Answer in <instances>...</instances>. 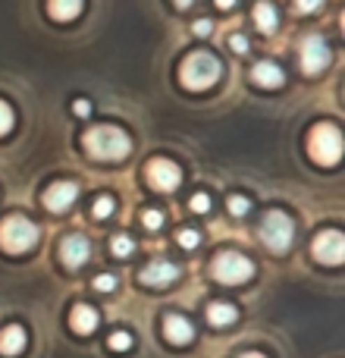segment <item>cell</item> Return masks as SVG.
I'll return each mask as SVG.
<instances>
[{
    "instance_id": "obj_1",
    "label": "cell",
    "mask_w": 345,
    "mask_h": 358,
    "mask_svg": "<svg viewBox=\"0 0 345 358\" xmlns=\"http://www.w3.org/2000/svg\"><path fill=\"white\" fill-rule=\"evenodd\" d=\"M220 76H223L220 60H216L214 54H207V50L189 54L182 60V66H179V79H182V85L189 88V92H204V88L216 85Z\"/></svg>"
},
{
    "instance_id": "obj_2",
    "label": "cell",
    "mask_w": 345,
    "mask_h": 358,
    "mask_svg": "<svg viewBox=\"0 0 345 358\" xmlns=\"http://www.w3.org/2000/svg\"><path fill=\"white\" fill-rule=\"evenodd\" d=\"M85 148H88V155L98 157V161H123V157L129 155L132 142L117 126H94V129L85 132Z\"/></svg>"
},
{
    "instance_id": "obj_3",
    "label": "cell",
    "mask_w": 345,
    "mask_h": 358,
    "mask_svg": "<svg viewBox=\"0 0 345 358\" xmlns=\"http://www.w3.org/2000/svg\"><path fill=\"white\" fill-rule=\"evenodd\" d=\"M38 242V227L22 214H10L0 220V245L13 255L29 252L31 245Z\"/></svg>"
},
{
    "instance_id": "obj_4",
    "label": "cell",
    "mask_w": 345,
    "mask_h": 358,
    "mask_svg": "<svg viewBox=\"0 0 345 358\" xmlns=\"http://www.w3.org/2000/svg\"><path fill=\"white\" fill-rule=\"evenodd\" d=\"M308 148H311V157H314L321 167H336L342 157V136L333 123H321L314 126L308 138Z\"/></svg>"
},
{
    "instance_id": "obj_5",
    "label": "cell",
    "mask_w": 345,
    "mask_h": 358,
    "mask_svg": "<svg viewBox=\"0 0 345 358\" xmlns=\"http://www.w3.org/2000/svg\"><path fill=\"white\" fill-rule=\"evenodd\" d=\"M292 217L283 210H267L264 220H260V239L270 252H286L292 245Z\"/></svg>"
},
{
    "instance_id": "obj_6",
    "label": "cell",
    "mask_w": 345,
    "mask_h": 358,
    "mask_svg": "<svg viewBox=\"0 0 345 358\" xmlns=\"http://www.w3.org/2000/svg\"><path fill=\"white\" fill-rule=\"evenodd\" d=\"M214 277L220 280V283H229V286H235V283H245V280H251V273H254V264L245 258V255H239V252H223V255H216V261H214Z\"/></svg>"
},
{
    "instance_id": "obj_7",
    "label": "cell",
    "mask_w": 345,
    "mask_h": 358,
    "mask_svg": "<svg viewBox=\"0 0 345 358\" xmlns=\"http://www.w3.org/2000/svg\"><path fill=\"white\" fill-rule=\"evenodd\" d=\"M314 258L321 261V264H342L345 261V239L339 229H323L321 236L314 239Z\"/></svg>"
},
{
    "instance_id": "obj_8",
    "label": "cell",
    "mask_w": 345,
    "mask_h": 358,
    "mask_svg": "<svg viewBox=\"0 0 345 358\" xmlns=\"http://www.w3.org/2000/svg\"><path fill=\"white\" fill-rule=\"evenodd\" d=\"M330 66V48L321 35H308L302 41V69L304 73H321Z\"/></svg>"
},
{
    "instance_id": "obj_9",
    "label": "cell",
    "mask_w": 345,
    "mask_h": 358,
    "mask_svg": "<svg viewBox=\"0 0 345 358\" xmlns=\"http://www.w3.org/2000/svg\"><path fill=\"white\" fill-rule=\"evenodd\" d=\"M148 182L154 185L157 192H172V189H179V182H182V170H179L172 161L157 157V161L148 164Z\"/></svg>"
},
{
    "instance_id": "obj_10",
    "label": "cell",
    "mask_w": 345,
    "mask_h": 358,
    "mask_svg": "<svg viewBox=\"0 0 345 358\" xmlns=\"http://www.w3.org/2000/svg\"><path fill=\"white\" fill-rule=\"evenodd\" d=\"M88 255H91V245H88L85 236H66V239L60 242V258L66 267H82L88 261Z\"/></svg>"
},
{
    "instance_id": "obj_11",
    "label": "cell",
    "mask_w": 345,
    "mask_h": 358,
    "mask_svg": "<svg viewBox=\"0 0 345 358\" xmlns=\"http://www.w3.org/2000/svg\"><path fill=\"white\" fill-rule=\"evenodd\" d=\"M75 198H79V185H75V182H54L47 192H44V204H47L54 214L66 210Z\"/></svg>"
},
{
    "instance_id": "obj_12",
    "label": "cell",
    "mask_w": 345,
    "mask_h": 358,
    "mask_svg": "<svg viewBox=\"0 0 345 358\" xmlns=\"http://www.w3.org/2000/svg\"><path fill=\"white\" fill-rule=\"evenodd\" d=\"M179 280V267L170 264V261H151L142 271V283L145 286H170Z\"/></svg>"
},
{
    "instance_id": "obj_13",
    "label": "cell",
    "mask_w": 345,
    "mask_h": 358,
    "mask_svg": "<svg viewBox=\"0 0 345 358\" xmlns=\"http://www.w3.org/2000/svg\"><path fill=\"white\" fill-rule=\"evenodd\" d=\"M163 334H167L170 343L185 346V343H191V336H195V327H191L182 315H167L163 317Z\"/></svg>"
},
{
    "instance_id": "obj_14",
    "label": "cell",
    "mask_w": 345,
    "mask_h": 358,
    "mask_svg": "<svg viewBox=\"0 0 345 358\" xmlns=\"http://www.w3.org/2000/svg\"><path fill=\"white\" fill-rule=\"evenodd\" d=\"M251 79L258 82L260 88H279L283 85V69H279L277 63H270V60H260L258 66L251 69Z\"/></svg>"
},
{
    "instance_id": "obj_15",
    "label": "cell",
    "mask_w": 345,
    "mask_h": 358,
    "mask_svg": "<svg viewBox=\"0 0 345 358\" xmlns=\"http://www.w3.org/2000/svg\"><path fill=\"white\" fill-rule=\"evenodd\" d=\"M25 349V330L19 324H10V327L0 334V352L3 355H19Z\"/></svg>"
},
{
    "instance_id": "obj_16",
    "label": "cell",
    "mask_w": 345,
    "mask_h": 358,
    "mask_svg": "<svg viewBox=\"0 0 345 358\" xmlns=\"http://www.w3.org/2000/svg\"><path fill=\"white\" fill-rule=\"evenodd\" d=\"M82 6H85V0H47L50 16L60 19V22H69V19H75L82 13Z\"/></svg>"
},
{
    "instance_id": "obj_17",
    "label": "cell",
    "mask_w": 345,
    "mask_h": 358,
    "mask_svg": "<svg viewBox=\"0 0 345 358\" xmlns=\"http://www.w3.org/2000/svg\"><path fill=\"white\" fill-rule=\"evenodd\" d=\"M98 311L91 308V305H75L73 308V327L79 330V334H91L94 327H98Z\"/></svg>"
},
{
    "instance_id": "obj_18",
    "label": "cell",
    "mask_w": 345,
    "mask_h": 358,
    "mask_svg": "<svg viewBox=\"0 0 345 358\" xmlns=\"http://www.w3.org/2000/svg\"><path fill=\"white\" fill-rule=\"evenodd\" d=\"M235 317H239V311H235L229 302H210L207 305V321L214 324V327H226V324H233Z\"/></svg>"
},
{
    "instance_id": "obj_19",
    "label": "cell",
    "mask_w": 345,
    "mask_h": 358,
    "mask_svg": "<svg viewBox=\"0 0 345 358\" xmlns=\"http://www.w3.org/2000/svg\"><path fill=\"white\" fill-rule=\"evenodd\" d=\"M254 22H258V29L264 31V35H270V31H277V10H273V3H267V0H260L258 6H254Z\"/></svg>"
},
{
    "instance_id": "obj_20",
    "label": "cell",
    "mask_w": 345,
    "mask_h": 358,
    "mask_svg": "<svg viewBox=\"0 0 345 358\" xmlns=\"http://www.w3.org/2000/svg\"><path fill=\"white\" fill-rule=\"evenodd\" d=\"M110 248H113V255H117V258H129V255L135 252V242H132L129 236L119 233V236H113V239H110Z\"/></svg>"
},
{
    "instance_id": "obj_21",
    "label": "cell",
    "mask_w": 345,
    "mask_h": 358,
    "mask_svg": "<svg viewBox=\"0 0 345 358\" xmlns=\"http://www.w3.org/2000/svg\"><path fill=\"white\" fill-rule=\"evenodd\" d=\"M91 214L98 217V220H104V217H110V214H113V198H110V195H101L98 201L91 204Z\"/></svg>"
},
{
    "instance_id": "obj_22",
    "label": "cell",
    "mask_w": 345,
    "mask_h": 358,
    "mask_svg": "<svg viewBox=\"0 0 345 358\" xmlns=\"http://www.w3.org/2000/svg\"><path fill=\"white\" fill-rule=\"evenodd\" d=\"M107 346H110V349H117V352H126V349L132 346V336L126 334V330H117V334H113L110 340H107Z\"/></svg>"
},
{
    "instance_id": "obj_23",
    "label": "cell",
    "mask_w": 345,
    "mask_h": 358,
    "mask_svg": "<svg viewBox=\"0 0 345 358\" xmlns=\"http://www.w3.org/2000/svg\"><path fill=\"white\" fill-rule=\"evenodd\" d=\"M248 208H251V201H248V198H242V195H233V198H229V214L242 217V214H248Z\"/></svg>"
},
{
    "instance_id": "obj_24",
    "label": "cell",
    "mask_w": 345,
    "mask_h": 358,
    "mask_svg": "<svg viewBox=\"0 0 345 358\" xmlns=\"http://www.w3.org/2000/svg\"><path fill=\"white\" fill-rule=\"evenodd\" d=\"M94 289L113 292V289H117V277H110V273H101V277H94Z\"/></svg>"
},
{
    "instance_id": "obj_25",
    "label": "cell",
    "mask_w": 345,
    "mask_h": 358,
    "mask_svg": "<svg viewBox=\"0 0 345 358\" xmlns=\"http://www.w3.org/2000/svg\"><path fill=\"white\" fill-rule=\"evenodd\" d=\"M10 129H13V110L0 101V136H6Z\"/></svg>"
},
{
    "instance_id": "obj_26",
    "label": "cell",
    "mask_w": 345,
    "mask_h": 358,
    "mask_svg": "<svg viewBox=\"0 0 345 358\" xmlns=\"http://www.w3.org/2000/svg\"><path fill=\"white\" fill-rule=\"evenodd\" d=\"M198 242H201V236H198L195 229H182V233H179V245L182 248H195Z\"/></svg>"
},
{
    "instance_id": "obj_27",
    "label": "cell",
    "mask_w": 345,
    "mask_h": 358,
    "mask_svg": "<svg viewBox=\"0 0 345 358\" xmlns=\"http://www.w3.org/2000/svg\"><path fill=\"white\" fill-rule=\"evenodd\" d=\"M142 220H145V227H148V229H161L163 214H161V210H145V214H142Z\"/></svg>"
},
{
    "instance_id": "obj_28",
    "label": "cell",
    "mask_w": 345,
    "mask_h": 358,
    "mask_svg": "<svg viewBox=\"0 0 345 358\" xmlns=\"http://www.w3.org/2000/svg\"><path fill=\"white\" fill-rule=\"evenodd\" d=\"M191 210H198V214H207L210 210V198L207 195H191Z\"/></svg>"
},
{
    "instance_id": "obj_29",
    "label": "cell",
    "mask_w": 345,
    "mask_h": 358,
    "mask_svg": "<svg viewBox=\"0 0 345 358\" xmlns=\"http://www.w3.org/2000/svg\"><path fill=\"white\" fill-rule=\"evenodd\" d=\"M321 3H323V0H295V10L298 13H314Z\"/></svg>"
},
{
    "instance_id": "obj_30",
    "label": "cell",
    "mask_w": 345,
    "mask_h": 358,
    "mask_svg": "<svg viewBox=\"0 0 345 358\" xmlns=\"http://www.w3.org/2000/svg\"><path fill=\"white\" fill-rule=\"evenodd\" d=\"M210 29H214V25H210V19H198V22H195V35L198 38H207Z\"/></svg>"
},
{
    "instance_id": "obj_31",
    "label": "cell",
    "mask_w": 345,
    "mask_h": 358,
    "mask_svg": "<svg viewBox=\"0 0 345 358\" xmlns=\"http://www.w3.org/2000/svg\"><path fill=\"white\" fill-rule=\"evenodd\" d=\"M73 110H75V117H88V113H91V104H88L85 98H79V101L73 104Z\"/></svg>"
},
{
    "instance_id": "obj_32",
    "label": "cell",
    "mask_w": 345,
    "mask_h": 358,
    "mask_svg": "<svg viewBox=\"0 0 345 358\" xmlns=\"http://www.w3.org/2000/svg\"><path fill=\"white\" fill-rule=\"evenodd\" d=\"M229 44H233L235 54H245V50H248V38H242V35H233V41H229Z\"/></svg>"
},
{
    "instance_id": "obj_33",
    "label": "cell",
    "mask_w": 345,
    "mask_h": 358,
    "mask_svg": "<svg viewBox=\"0 0 345 358\" xmlns=\"http://www.w3.org/2000/svg\"><path fill=\"white\" fill-rule=\"evenodd\" d=\"M216 6H220V10H229V6H235V0H216Z\"/></svg>"
},
{
    "instance_id": "obj_34",
    "label": "cell",
    "mask_w": 345,
    "mask_h": 358,
    "mask_svg": "<svg viewBox=\"0 0 345 358\" xmlns=\"http://www.w3.org/2000/svg\"><path fill=\"white\" fill-rule=\"evenodd\" d=\"M176 6H182L185 10V6H191V0H176Z\"/></svg>"
},
{
    "instance_id": "obj_35",
    "label": "cell",
    "mask_w": 345,
    "mask_h": 358,
    "mask_svg": "<svg viewBox=\"0 0 345 358\" xmlns=\"http://www.w3.org/2000/svg\"><path fill=\"white\" fill-rule=\"evenodd\" d=\"M239 358H264L260 352H248V355H239Z\"/></svg>"
}]
</instances>
